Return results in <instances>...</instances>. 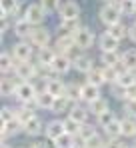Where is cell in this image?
Returning a JSON list of instances; mask_svg holds the SVG:
<instances>
[{
    "instance_id": "obj_8",
    "label": "cell",
    "mask_w": 136,
    "mask_h": 148,
    "mask_svg": "<svg viewBox=\"0 0 136 148\" xmlns=\"http://www.w3.org/2000/svg\"><path fill=\"white\" fill-rule=\"evenodd\" d=\"M94 40H98V38H96V34L92 32L88 26H80L74 32V42H76L78 48H82V50H90L94 46Z\"/></svg>"
},
{
    "instance_id": "obj_33",
    "label": "cell",
    "mask_w": 136,
    "mask_h": 148,
    "mask_svg": "<svg viewBox=\"0 0 136 148\" xmlns=\"http://www.w3.org/2000/svg\"><path fill=\"white\" fill-rule=\"evenodd\" d=\"M102 132H104L106 138H120L122 136V122H120V118L112 120L106 128H102Z\"/></svg>"
},
{
    "instance_id": "obj_3",
    "label": "cell",
    "mask_w": 136,
    "mask_h": 148,
    "mask_svg": "<svg viewBox=\"0 0 136 148\" xmlns=\"http://www.w3.org/2000/svg\"><path fill=\"white\" fill-rule=\"evenodd\" d=\"M12 74L18 80H22V82H30V80L38 78V68H36V64L32 60H28V62H16Z\"/></svg>"
},
{
    "instance_id": "obj_37",
    "label": "cell",
    "mask_w": 136,
    "mask_h": 148,
    "mask_svg": "<svg viewBox=\"0 0 136 148\" xmlns=\"http://www.w3.org/2000/svg\"><path fill=\"white\" fill-rule=\"evenodd\" d=\"M112 120H116V114H114V110L110 108V110L102 112L100 116H96V126H100V128H106V126L112 122Z\"/></svg>"
},
{
    "instance_id": "obj_49",
    "label": "cell",
    "mask_w": 136,
    "mask_h": 148,
    "mask_svg": "<svg viewBox=\"0 0 136 148\" xmlns=\"http://www.w3.org/2000/svg\"><path fill=\"white\" fill-rule=\"evenodd\" d=\"M18 148H28V146H18Z\"/></svg>"
},
{
    "instance_id": "obj_12",
    "label": "cell",
    "mask_w": 136,
    "mask_h": 148,
    "mask_svg": "<svg viewBox=\"0 0 136 148\" xmlns=\"http://www.w3.org/2000/svg\"><path fill=\"white\" fill-rule=\"evenodd\" d=\"M50 68H52L54 74H66V72H70V68H74V62L68 58L66 54H56L52 64H50Z\"/></svg>"
},
{
    "instance_id": "obj_9",
    "label": "cell",
    "mask_w": 136,
    "mask_h": 148,
    "mask_svg": "<svg viewBox=\"0 0 136 148\" xmlns=\"http://www.w3.org/2000/svg\"><path fill=\"white\" fill-rule=\"evenodd\" d=\"M22 80H18L14 74H2V80H0V94H2V98H14V94H16V88H18V84H20Z\"/></svg>"
},
{
    "instance_id": "obj_18",
    "label": "cell",
    "mask_w": 136,
    "mask_h": 148,
    "mask_svg": "<svg viewBox=\"0 0 136 148\" xmlns=\"http://www.w3.org/2000/svg\"><path fill=\"white\" fill-rule=\"evenodd\" d=\"M96 66H94V58L88 56V54H82V56H78L76 60H74V70L76 72H82V74H88L90 70H94Z\"/></svg>"
},
{
    "instance_id": "obj_51",
    "label": "cell",
    "mask_w": 136,
    "mask_h": 148,
    "mask_svg": "<svg viewBox=\"0 0 136 148\" xmlns=\"http://www.w3.org/2000/svg\"><path fill=\"white\" fill-rule=\"evenodd\" d=\"M52 148H54V146H52Z\"/></svg>"
},
{
    "instance_id": "obj_10",
    "label": "cell",
    "mask_w": 136,
    "mask_h": 148,
    "mask_svg": "<svg viewBox=\"0 0 136 148\" xmlns=\"http://www.w3.org/2000/svg\"><path fill=\"white\" fill-rule=\"evenodd\" d=\"M62 134H66V130H64V120H60V118H52V120L46 122V128H44V138H46V140L54 142V140L60 138Z\"/></svg>"
},
{
    "instance_id": "obj_2",
    "label": "cell",
    "mask_w": 136,
    "mask_h": 148,
    "mask_svg": "<svg viewBox=\"0 0 136 148\" xmlns=\"http://www.w3.org/2000/svg\"><path fill=\"white\" fill-rule=\"evenodd\" d=\"M48 12L44 10V6L40 2H30L26 8H24V18L30 22L32 26H40L46 20Z\"/></svg>"
},
{
    "instance_id": "obj_23",
    "label": "cell",
    "mask_w": 136,
    "mask_h": 148,
    "mask_svg": "<svg viewBox=\"0 0 136 148\" xmlns=\"http://www.w3.org/2000/svg\"><path fill=\"white\" fill-rule=\"evenodd\" d=\"M98 134V130H96V126L90 122L82 124V128H80V132H78V136H76V144H84V142H88L92 136H96Z\"/></svg>"
},
{
    "instance_id": "obj_40",
    "label": "cell",
    "mask_w": 136,
    "mask_h": 148,
    "mask_svg": "<svg viewBox=\"0 0 136 148\" xmlns=\"http://www.w3.org/2000/svg\"><path fill=\"white\" fill-rule=\"evenodd\" d=\"M120 10H122V14H126V16H136V2L134 0H124V2L120 4Z\"/></svg>"
},
{
    "instance_id": "obj_14",
    "label": "cell",
    "mask_w": 136,
    "mask_h": 148,
    "mask_svg": "<svg viewBox=\"0 0 136 148\" xmlns=\"http://www.w3.org/2000/svg\"><path fill=\"white\" fill-rule=\"evenodd\" d=\"M88 116H90V110H88V106L82 104V102L74 104V106L70 108V112H68V118H72V120H76V122H80V124L88 122Z\"/></svg>"
},
{
    "instance_id": "obj_36",
    "label": "cell",
    "mask_w": 136,
    "mask_h": 148,
    "mask_svg": "<svg viewBox=\"0 0 136 148\" xmlns=\"http://www.w3.org/2000/svg\"><path fill=\"white\" fill-rule=\"evenodd\" d=\"M0 118H2V124L12 122V120L16 118V106H8V104H4V106L0 108Z\"/></svg>"
},
{
    "instance_id": "obj_38",
    "label": "cell",
    "mask_w": 136,
    "mask_h": 148,
    "mask_svg": "<svg viewBox=\"0 0 136 148\" xmlns=\"http://www.w3.org/2000/svg\"><path fill=\"white\" fill-rule=\"evenodd\" d=\"M64 120V130H66V134H72V136H78V132H80V128H82V124L76 122V120H72V118H62Z\"/></svg>"
},
{
    "instance_id": "obj_26",
    "label": "cell",
    "mask_w": 136,
    "mask_h": 148,
    "mask_svg": "<svg viewBox=\"0 0 136 148\" xmlns=\"http://www.w3.org/2000/svg\"><path fill=\"white\" fill-rule=\"evenodd\" d=\"M20 10V0H0V16H14Z\"/></svg>"
},
{
    "instance_id": "obj_47",
    "label": "cell",
    "mask_w": 136,
    "mask_h": 148,
    "mask_svg": "<svg viewBox=\"0 0 136 148\" xmlns=\"http://www.w3.org/2000/svg\"><path fill=\"white\" fill-rule=\"evenodd\" d=\"M74 148H86V146H84V144H76Z\"/></svg>"
},
{
    "instance_id": "obj_27",
    "label": "cell",
    "mask_w": 136,
    "mask_h": 148,
    "mask_svg": "<svg viewBox=\"0 0 136 148\" xmlns=\"http://www.w3.org/2000/svg\"><path fill=\"white\" fill-rule=\"evenodd\" d=\"M120 122H122V136H126V138H136V118L124 116V118H120Z\"/></svg>"
},
{
    "instance_id": "obj_31",
    "label": "cell",
    "mask_w": 136,
    "mask_h": 148,
    "mask_svg": "<svg viewBox=\"0 0 136 148\" xmlns=\"http://www.w3.org/2000/svg\"><path fill=\"white\" fill-rule=\"evenodd\" d=\"M86 106H88L90 114H94V118H96V116H100L102 112L110 110V104H108V100H106V98H102V96H100L98 100H94L92 104H86Z\"/></svg>"
},
{
    "instance_id": "obj_7",
    "label": "cell",
    "mask_w": 136,
    "mask_h": 148,
    "mask_svg": "<svg viewBox=\"0 0 136 148\" xmlns=\"http://www.w3.org/2000/svg\"><path fill=\"white\" fill-rule=\"evenodd\" d=\"M36 94H38V88H36L34 80H30V82H20V84H18L14 98L18 100L20 104H28V102H34Z\"/></svg>"
},
{
    "instance_id": "obj_17",
    "label": "cell",
    "mask_w": 136,
    "mask_h": 148,
    "mask_svg": "<svg viewBox=\"0 0 136 148\" xmlns=\"http://www.w3.org/2000/svg\"><path fill=\"white\" fill-rule=\"evenodd\" d=\"M76 42H74V34H58V38L54 40V48L58 54H66L68 48H72Z\"/></svg>"
},
{
    "instance_id": "obj_28",
    "label": "cell",
    "mask_w": 136,
    "mask_h": 148,
    "mask_svg": "<svg viewBox=\"0 0 136 148\" xmlns=\"http://www.w3.org/2000/svg\"><path fill=\"white\" fill-rule=\"evenodd\" d=\"M68 98L72 100L74 104H78V102H82V84H76V82H68L66 84V94Z\"/></svg>"
},
{
    "instance_id": "obj_5",
    "label": "cell",
    "mask_w": 136,
    "mask_h": 148,
    "mask_svg": "<svg viewBox=\"0 0 136 148\" xmlns=\"http://www.w3.org/2000/svg\"><path fill=\"white\" fill-rule=\"evenodd\" d=\"M12 56H14V60L16 62H28V60H32L34 58V46L28 42V40H18L16 44H12Z\"/></svg>"
},
{
    "instance_id": "obj_4",
    "label": "cell",
    "mask_w": 136,
    "mask_h": 148,
    "mask_svg": "<svg viewBox=\"0 0 136 148\" xmlns=\"http://www.w3.org/2000/svg\"><path fill=\"white\" fill-rule=\"evenodd\" d=\"M50 38H52V34H50V30H48V28H44V26H34V28H32V32H30L28 42H30L36 50H40V48L50 46Z\"/></svg>"
},
{
    "instance_id": "obj_34",
    "label": "cell",
    "mask_w": 136,
    "mask_h": 148,
    "mask_svg": "<svg viewBox=\"0 0 136 148\" xmlns=\"http://www.w3.org/2000/svg\"><path fill=\"white\" fill-rule=\"evenodd\" d=\"M116 84L122 86V88H132V86H136V72L122 70L120 76H118V80H116Z\"/></svg>"
},
{
    "instance_id": "obj_29",
    "label": "cell",
    "mask_w": 136,
    "mask_h": 148,
    "mask_svg": "<svg viewBox=\"0 0 136 148\" xmlns=\"http://www.w3.org/2000/svg\"><path fill=\"white\" fill-rule=\"evenodd\" d=\"M106 32H108L112 38H116V40L120 42V40H124V38L128 36V26L124 24V22H118V24L108 26V28H106Z\"/></svg>"
},
{
    "instance_id": "obj_13",
    "label": "cell",
    "mask_w": 136,
    "mask_h": 148,
    "mask_svg": "<svg viewBox=\"0 0 136 148\" xmlns=\"http://www.w3.org/2000/svg\"><path fill=\"white\" fill-rule=\"evenodd\" d=\"M44 128H46L44 118H42V116H34L28 124H24V134L36 138V136H40V134H44Z\"/></svg>"
},
{
    "instance_id": "obj_32",
    "label": "cell",
    "mask_w": 136,
    "mask_h": 148,
    "mask_svg": "<svg viewBox=\"0 0 136 148\" xmlns=\"http://www.w3.org/2000/svg\"><path fill=\"white\" fill-rule=\"evenodd\" d=\"M86 82H90V84H94V86H102V84H106V76H104V70H102V66L100 68H94V70H90V72L86 74Z\"/></svg>"
},
{
    "instance_id": "obj_24",
    "label": "cell",
    "mask_w": 136,
    "mask_h": 148,
    "mask_svg": "<svg viewBox=\"0 0 136 148\" xmlns=\"http://www.w3.org/2000/svg\"><path fill=\"white\" fill-rule=\"evenodd\" d=\"M74 106V102L68 98V96H56L54 104H52V110L54 114H62V112H70V108Z\"/></svg>"
},
{
    "instance_id": "obj_46",
    "label": "cell",
    "mask_w": 136,
    "mask_h": 148,
    "mask_svg": "<svg viewBox=\"0 0 136 148\" xmlns=\"http://www.w3.org/2000/svg\"><path fill=\"white\" fill-rule=\"evenodd\" d=\"M106 2H108V4H118V6H120L124 0H106Z\"/></svg>"
},
{
    "instance_id": "obj_35",
    "label": "cell",
    "mask_w": 136,
    "mask_h": 148,
    "mask_svg": "<svg viewBox=\"0 0 136 148\" xmlns=\"http://www.w3.org/2000/svg\"><path fill=\"white\" fill-rule=\"evenodd\" d=\"M52 146L54 148H74L76 146V136H72V134H62L60 138H56V140L52 142Z\"/></svg>"
},
{
    "instance_id": "obj_41",
    "label": "cell",
    "mask_w": 136,
    "mask_h": 148,
    "mask_svg": "<svg viewBox=\"0 0 136 148\" xmlns=\"http://www.w3.org/2000/svg\"><path fill=\"white\" fill-rule=\"evenodd\" d=\"M40 4L44 6V10L50 14V12H54V10H60L62 0H40Z\"/></svg>"
},
{
    "instance_id": "obj_43",
    "label": "cell",
    "mask_w": 136,
    "mask_h": 148,
    "mask_svg": "<svg viewBox=\"0 0 136 148\" xmlns=\"http://www.w3.org/2000/svg\"><path fill=\"white\" fill-rule=\"evenodd\" d=\"M104 148H128L120 138H106V144H104Z\"/></svg>"
},
{
    "instance_id": "obj_19",
    "label": "cell",
    "mask_w": 136,
    "mask_h": 148,
    "mask_svg": "<svg viewBox=\"0 0 136 148\" xmlns=\"http://www.w3.org/2000/svg\"><path fill=\"white\" fill-rule=\"evenodd\" d=\"M98 98H100V88L90 82H84L82 84V104H92Z\"/></svg>"
},
{
    "instance_id": "obj_39",
    "label": "cell",
    "mask_w": 136,
    "mask_h": 148,
    "mask_svg": "<svg viewBox=\"0 0 136 148\" xmlns=\"http://www.w3.org/2000/svg\"><path fill=\"white\" fill-rule=\"evenodd\" d=\"M104 144H106V136H102L100 132H98L96 136H92L88 142H84L86 148H104Z\"/></svg>"
},
{
    "instance_id": "obj_1",
    "label": "cell",
    "mask_w": 136,
    "mask_h": 148,
    "mask_svg": "<svg viewBox=\"0 0 136 148\" xmlns=\"http://www.w3.org/2000/svg\"><path fill=\"white\" fill-rule=\"evenodd\" d=\"M122 10H120V6L118 4H108V2H104L102 6H100V10H98V18H100V22L102 24H106V28L112 24H118V22H122Z\"/></svg>"
},
{
    "instance_id": "obj_42",
    "label": "cell",
    "mask_w": 136,
    "mask_h": 148,
    "mask_svg": "<svg viewBox=\"0 0 136 148\" xmlns=\"http://www.w3.org/2000/svg\"><path fill=\"white\" fill-rule=\"evenodd\" d=\"M124 116H132V118H136V98L124 102Z\"/></svg>"
},
{
    "instance_id": "obj_30",
    "label": "cell",
    "mask_w": 136,
    "mask_h": 148,
    "mask_svg": "<svg viewBox=\"0 0 136 148\" xmlns=\"http://www.w3.org/2000/svg\"><path fill=\"white\" fill-rule=\"evenodd\" d=\"M122 66L130 72H136V48H128L122 52Z\"/></svg>"
},
{
    "instance_id": "obj_6",
    "label": "cell",
    "mask_w": 136,
    "mask_h": 148,
    "mask_svg": "<svg viewBox=\"0 0 136 148\" xmlns=\"http://www.w3.org/2000/svg\"><path fill=\"white\" fill-rule=\"evenodd\" d=\"M58 18H60V22H76L80 18V4L74 0L62 2V6L58 10Z\"/></svg>"
},
{
    "instance_id": "obj_11",
    "label": "cell",
    "mask_w": 136,
    "mask_h": 148,
    "mask_svg": "<svg viewBox=\"0 0 136 148\" xmlns=\"http://www.w3.org/2000/svg\"><path fill=\"white\" fill-rule=\"evenodd\" d=\"M20 132H24V126L16 118L12 120V122H6L0 126V134H2V144H8V140L10 138H14L16 134H20Z\"/></svg>"
},
{
    "instance_id": "obj_22",
    "label": "cell",
    "mask_w": 136,
    "mask_h": 148,
    "mask_svg": "<svg viewBox=\"0 0 136 148\" xmlns=\"http://www.w3.org/2000/svg\"><path fill=\"white\" fill-rule=\"evenodd\" d=\"M100 62H102V66H108V68L122 66V54H118V52H102Z\"/></svg>"
},
{
    "instance_id": "obj_48",
    "label": "cell",
    "mask_w": 136,
    "mask_h": 148,
    "mask_svg": "<svg viewBox=\"0 0 136 148\" xmlns=\"http://www.w3.org/2000/svg\"><path fill=\"white\" fill-rule=\"evenodd\" d=\"M128 148H136V144H130V146H128Z\"/></svg>"
},
{
    "instance_id": "obj_21",
    "label": "cell",
    "mask_w": 136,
    "mask_h": 148,
    "mask_svg": "<svg viewBox=\"0 0 136 148\" xmlns=\"http://www.w3.org/2000/svg\"><path fill=\"white\" fill-rule=\"evenodd\" d=\"M46 90L52 94V96H64L66 94V82L60 80V78H50L46 82Z\"/></svg>"
},
{
    "instance_id": "obj_44",
    "label": "cell",
    "mask_w": 136,
    "mask_h": 148,
    "mask_svg": "<svg viewBox=\"0 0 136 148\" xmlns=\"http://www.w3.org/2000/svg\"><path fill=\"white\" fill-rule=\"evenodd\" d=\"M128 38H130V42H134V44H136V22L128 26Z\"/></svg>"
},
{
    "instance_id": "obj_50",
    "label": "cell",
    "mask_w": 136,
    "mask_h": 148,
    "mask_svg": "<svg viewBox=\"0 0 136 148\" xmlns=\"http://www.w3.org/2000/svg\"><path fill=\"white\" fill-rule=\"evenodd\" d=\"M134 2H136V0H134Z\"/></svg>"
},
{
    "instance_id": "obj_45",
    "label": "cell",
    "mask_w": 136,
    "mask_h": 148,
    "mask_svg": "<svg viewBox=\"0 0 136 148\" xmlns=\"http://www.w3.org/2000/svg\"><path fill=\"white\" fill-rule=\"evenodd\" d=\"M28 148H50V146H48L46 140H36V142H30V146H28Z\"/></svg>"
},
{
    "instance_id": "obj_25",
    "label": "cell",
    "mask_w": 136,
    "mask_h": 148,
    "mask_svg": "<svg viewBox=\"0 0 136 148\" xmlns=\"http://www.w3.org/2000/svg\"><path fill=\"white\" fill-rule=\"evenodd\" d=\"M14 64H16V60H14L12 52L10 50H2V56H0V70H2V74H10L14 70Z\"/></svg>"
},
{
    "instance_id": "obj_15",
    "label": "cell",
    "mask_w": 136,
    "mask_h": 148,
    "mask_svg": "<svg viewBox=\"0 0 136 148\" xmlns=\"http://www.w3.org/2000/svg\"><path fill=\"white\" fill-rule=\"evenodd\" d=\"M96 42H98L100 54H102V52H118V44H120V42H118L116 38H112L108 32H102Z\"/></svg>"
},
{
    "instance_id": "obj_16",
    "label": "cell",
    "mask_w": 136,
    "mask_h": 148,
    "mask_svg": "<svg viewBox=\"0 0 136 148\" xmlns=\"http://www.w3.org/2000/svg\"><path fill=\"white\" fill-rule=\"evenodd\" d=\"M32 28H34V26L30 24L26 18H18V20H14V28H12V32H14L20 40H28V38H30Z\"/></svg>"
},
{
    "instance_id": "obj_20",
    "label": "cell",
    "mask_w": 136,
    "mask_h": 148,
    "mask_svg": "<svg viewBox=\"0 0 136 148\" xmlns=\"http://www.w3.org/2000/svg\"><path fill=\"white\" fill-rule=\"evenodd\" d=\"M54 100H56V96H52L48 90H40L38 94H36V98H34V102H36V106H38V110H52V104H54Z\"/></svg>"
}]
</instances>
